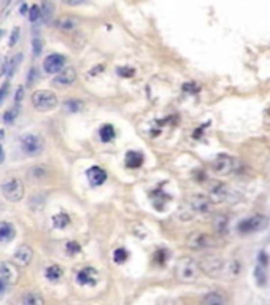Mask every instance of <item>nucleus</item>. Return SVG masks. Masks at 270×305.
I'll return each instance as SVG.
<instances>
[{"label":"nucleus","mask_w":270,"mask_h":305,"mask_svg":"<svg viewBox=\"0 0 270 305\" xmlns=\"http://www.w3.org/2000/svg\"><path fill=\"white\" fill-rule=\"evenodd\" d=\"M173 275L180 283H194L200 275V264L192 257L185 256L177 262Z\"/></svg>","instance_id":"nucleus-1"},{"label":"nucleus","mask_w":270,"mask_h":305,"mask_svg":"<svg viewBox=\"0 0 270 305\" xmlns=\"http://www.w3.org/2000/svg\"><path fill=\"white\" fill-rule=\"evenodd\" d=\"M208 193H210L213 202H222V203H237L240 202L242 195L235 191L234 188H231L226 183L221 181H213L210 186H208Z\"/></svg>","instance_id":"nucleus-2"},{"label":"nucleus","mask_w":270,"mask_h":305,"mask_svg":"<svg viewBox=\"0 0 270 305\" xmlns=\"http://www.w3.org/2000/svg\"><path fill=\"white\" fill-rule=\"evenodd\" d=\"M0 191H2L3 197L8 202H19L24 197V185L16 177L5 180L2 183V186H0Z\"/></svg>","instance_id":"nucleus-3"},{"label":"nucleus","mask_w":270,"mask_h":305,"mask_svg":"<svg viewBox=\"0 0 270 305\" xmlns=\"http://www.w3.org/2000/svg\"><path fill=\"white\" fill-rule=\"evenodd\" d=\"M32 104L38 111H51L57 107V96L51 91H37L32 96Z\"/></svg>","instance_id":"nucleus-4"},{"label":"nucleus","mask_w":270,"mask_h":305,"mask_svg":"<svg viewBox=\"0 0 270 305\" xmlns=\"http://www.w3.org/2000/svg\"><path fill=\"white\" fill-rule=\"evenodd\" d=\"M266 224H267V218L264 215H251L239 222L237 230H239V234L248 235L253 232H258V230H261Z\"/></svg>","instance_id":"nucleus-5"},{"label":"nucleus","mask_w":270,"mask_h":305,"mask_svg":"<svg viewBox=\"0 0 270 305\" xmlns=\"http://www.w3.org/2000/svg\"><path fill=\"white\" fill-rule=\"evenodd\" d=\"M188 207L195 215H210L213 212V199L202 194H194L192 197H189Z\"/></svg>","instance_id":"nucleus-6"},{"label":"nucleus","mask_w":270,"mask_h":305,"mask_svg":"<svg viewBox=\"0 0 270 305\" xmlns=\"http://www.w3.org/2000/svg\"><path fill=\"white\" fill-rule=\"evenodd\" d=\"M21 148L27 156H38L43 151V140L35 134H27L21 139Z\"/></svg>","instance_id":"nucleus-7"},{"label":"nucleus","mask_w":270,"mask_h":305,"mask_svg":"<svg viewBox=\"0 0 270 305\" xmlns=\"http://www.w3.org/2000/svg\"><path fill=\"white\" fill-rule=\"evenodd\" d=\"M186 245L188 248L191 250H205V248H212L216 245L215 239L210 235V234H205V232H195L192 235L188 237L186 240Z\"/></svg>","instance_id":"nucleus-8"},{"label":"nucleus","mask_w":270,"mask_h":305,"mask_svg":"<svg viewBox=\"0 0 270 305\" xmlns=\"http://www.w3.org/2000/svg\"><path fill=\"white\" fill-rule=\"evenodd\" d=\"M212 170L213 173L216 175H229L232 170H234V159L231 158V156H227V154H219V156H216V158L212 161Z\"/></svg>","instance_id":"nucleus-9"},{"label":"nucleus","mask_w":270,"mask_h":305,"mask_svg":"<svg viewBox=\"0 0 270 305\" xmlns=\"http://www.w3.org/2000/svg\"><path fill=\"white\" fill-rule=\"evenodd\" d=\"M43 69L46 73H50V75H57L60 70L65 69V56L57 54V53L50 54V56L45 59Z\"/></svg>","instance_id":"nucleus-10"},{"label":"nucleus","mask_w":270,"mask_h":305,"mask_svg":"<svg viewBox=\"0 0 270 305\" xmlns=\"http://www.w3.org/2000/svg\"><path fill=\"white\" fill-rule=\"evenodd\" d=\"M75 81H77V70L73 69V67H65L64 70H60L57 73V77L54 78L53 83L60 87H67V86H72Z\"/></svg>","instance_id":"nucleus-11"},{"label":"nucleus","mask_w":270,"mask_h":305,"mask_svg":"<svg viewBox=\"0 0 270 305\" xmlns=\"http://www.w3.org/2000/svg\"><path fill=\"white\" fill-rule=\"evenodd\" d=\"M99 280V274L97 270L94 267H83L80 270V272L77 274V281L80 284H83V286H94V284L97 283Z\"/></svg>","instance_id":"nucleus-12"},{"label":"nucleus","mask_w":270,"mask_h":305,"mask_svg":"<svg viewBox=\"0 0 270 305\" xmlns=\"http://www.w3.org/2000/svg\"><path fill=\"white\" fill-rule=\"evenodd\" d=\"M16 266L15 264H11V262H2L0 264V277H3V278L10 284H16L18 280H19V275H21L19 274V267H16Z\"/></svg>","instance_id":"nucleus-13"},{"label":"nucleus","mask_w":270,"mask_h":305,"mask_svg":"<svg viewBox=\"0 0 270 305\" xmlns=\"http://www.w3.org/2000/svg\"><path fill=\"white\" fill-rule=\"evenodd\" d=\"M32 257H33V251H32V248L29 245H21L15 251V254H13V259H15V262L18 264L19 267L29 266Z\"/></svg>","instance_id":"nucleus-14"},{"label":"nucleus","mask_w":270,"mask_h":305,"mask_svg":"<svg viewBox=\"0 0 270 305\" xmlns=\"http://www.w3.org/2000/svg\"><path fill=\"white\" fill-rule=\"evenodd\" d=\"M86 175H87V180H89V183L92 186H100L107 181V172L104 170L102 167L94 166L91 168H87Z\"/></svg>","instance_id":"nucleus-15"},{"label":"nucleus","mask_w":270,"mask_h":305,"mask_svg":"<svg viewBox=\"0 0 270 305\" xmlns=\"http://www.w3.org/2000/svg\"><path fill=\"white\" fill-rule=\"evenodd\" d=\"M227 302V297L221 291H212L207 296L202 297V304L205 305H224Z\"/></svg>","instance_id":"nucleus-16"},{"label":"nucleus","mask_w":270,"mask_h":305,"mask_svg":"<svg viewBox=\"0 0 270 305\" xmlns=\"http://www.w3.org/2000/svg\"><path fill=\"white\" fill-rule=\"evenodd\" d=\"M15 226L11 224V222H0V243H6V242H11L15 239Z\"/></svg>","instance_id":"nucleus-17"},{"label":"nucleus","mask_w":270,"mask_h":305,"mask_svg":"<svg viewBox=\"0 0 270 305\" xmlns=\"http://www.w3.org/2000/svg\"><path fill=\"white\" fill-rule=\"evenodd\" d=\"M143 154L138 153V151H127L126 154V166L131 167V168H138L143 166Z\"/></svg>","instance_id":"nucleus-18"},{"label":"nucleus","mask_w":270,"mask_h":305,"mask_svg":"<svg viewBox=\"0 0 270 305\" xmlns=\"http://www.w3.org/2000/svg\"><path fill=\"white\" fill-rule=\"evenodd\" d=\"M56 26H57V29H60L62 32H73L78 27V21L72 16H62V18H59Z\"/></svg>","instance_id":"nucleus-19"},{"label":"nucleus","mask_w":270,"mask_h":305,"mask_svg":"<svg viewBox=\"0 0 270 305\" xmlns=\"http://www.w3.org/2000/svg\"><path fill=\"white\" fill-rule=\"evenodd\" d=\"M45 275H46V278H48L50 281L56 283V281H59L60 278H62L64 270H62V267H60V266H50L48 269H46Z\"/></svg>","instance_id":"nucleus-20"},{"label":"nucleus","mask_w":270,"mask_h":305,"mask_svg":"<svg viewBox=\"0 0 270 305\" xmlns=\"http://www.w3.org/2000/svg\"><path fill=\"white\" fill-rule=\"evenodd\" d=\"M53 15H54V5L51 3V0H43V3H42V19H43V23L50 24L51 19H53Z\"/></svg>","instance_id":"nucleus-21"},{"label":"nucleus","mask_w":270,"mask_h":305,"mask_svg":"<svg viewBox=\"0 0 270 305\" xmlns=\"http://www.w3.org/2000/svg\"><path fill=\"white\" fill-rule=\"evenodd\" d=\"M99 135H100V140L105 141V143H108V141H111L114 139L116 131H114V127L111 124H104L102 127H100Z\"/></svg>","instance_id":"nucleus-22"},{"label":"nucleus","mask_w":270,"mask_h":305,"mask_svg":"<svg viewBox=\"0 0 270 305\" xmlns=\"http://www.w3.org/2000/svg\"><path fill=\"white\" fill-rule=\"evenodd\" d=\"M70 224V216L67 213H57L53 216V226L56 229H65Z\"/></svg>","instance_id":"nucleus-23"},{"label":"nucleus","mask_w":270,"mask_h":305,"mask_svg":"<svg viewBox=\"0 0 270 305\" xmlns=\"http://www.w3.org/2000/svg\"><path fill=\"white\" fill-rule=\"evenodd\" d=\"M21 60H23V53H18L16 56H13L10 59L8 65H6V77L11 78L13 75H15V72H16L18 65H19V62H21Z\"/></svg>","instance_id":"nucleus-24"},{"label":"nucleus","mask_w":270,"mask_h":305,"mask_svg":"<svg viewBox=\"0 0 270 305\" xmlns=\"http://www.w3.org/2000/svg\"><path fill=\"white\" fill-rule=\"evenodd\" d=\"M213 227L218 234H226L227 230V216L226 215H218L213 220Z\"/></svg>","instance_id":"nucleus-25"},{"label":"nucleus","mask_w":270,"mask_h":305,"mask_svg":"<svg viewBox=\"0 0 270 305\" xmlns=\"http://www.w3.org/2000/svg\"><path fill=\"white\" fill-rule=\"evenodd\" d=\"M23 302L26 304V305H35V304H43L45 302V299L42 296H38L37 293H29V294H26L24 296V299H23Z\"/></svg>","instance_id":"nucleus-26"},{"label":"nucleus","mask_w":270,"mask_h":305,"mask_svg":"<svg viewBox=\"0 0 270 305\" xmlns=\"http://www.w3.org/2000/svg\"><path fill=\"white\" fill-rule=\"evenodd\" d=\"M42 18V8L38 5H33L29 8V21L30 23H37L38 19Z\"/></svg>","instance_id":"nucleus-27"},{"label":"nucleus","mask_w":270,"mask_h":305,"mask_svg":"<svg viewBox=\"0 0 270 305\" xmlns=\"http://www.w3.org/2000/svg\"><path fill=\"white\" fill-rule=\"evenodd\" d=\"M29 175L32 177V180L33 178H35V180H43V178H46V170L42 166H37V167H33L32 170L29 172Z\"/></svg>","instance_id":"nucleus-28"},{"label":"nucleus","mask_w":270,"mask_h":305,"mask_svg":"<svg viewBox=\"0 0 270 305\" xmlns=\"http://www.w3.org/2000/svg\"><path fill=\"white\" fill-rule=\"evenodd\" d=\"M42 51H43V42H42V38L35 37V38L32 40V53H33V56L38 57L40 54H42Z\"/></svg>","instance_id":"nucleus-29"},{"label":"nucleus","mask_w":270,"mask_h":305,"mask_svg":"<svg viewBox=\"0 0 270 305\" xmlns=\"http://www.w3.org/2000/svg\"><path fill=\"white\" fill-rule=\"evenodd\" d=\"M127 257H129V254H127V251L124 248H118L116 251H114V254H113V259H114V262H118V264H123Z\"/></svg>","instance_id":"nucleus-30"},{"label":"nucleus","mask_w":270,"mask_h":305,"mask_svg":"<svg viewBox=\"0 0 270 305\" xmlns=\"http://www.w3.org/2000/svg\"><path fill=\"white\" fill-rule=\"evenodd\" d=\"M18 113H19V105L16 104V105H15V108H11L10 111H6V113H5L3 121H5V123H8V124H10V123H13V121L16 119Z\"/></svg>","instance_id":"nucleus-31"},{"label":"nucleus","mask_w":270,"mask_h":305,"mask_svg":"<svg viewBox=\"0 0 270 305\" xmlns=\"http://www.w3.org/2000/svg\"><path fill=\"white\" fill-rule=\"evenodd\" d=\"M65 250H67V253H69L70 256H73V254H78L81 248H80V245H78L77 242H69V243H67Z\"/></svg>","instance_id":"nucleus-32"},{"label":"nucleus","mask_w":270,"mask_h":305,"mask_svg":"<svg viewBox=\"0 0 270 305\" xmlns=\"http://www.w3.org/2000/svg\"><path fill=\"white\" fill-rule=\"evenodd\" d=\"M67 110H70V111H78L80 108H81V100H67Z\"/></svg>","instance_id":"nucleus-33"},{"label":"nucleus","mask_w":270,"mask_h":305,"mask_svg":"<svg viewBox=\"0 0 270 305\" xmlns=\"http://www.w3.org/2000/svg\"><path fill=\"white\" fill-rule=\"evenodd\" d=\"M8 89H10V83H8V81L0 86V105L3 104V100L6 99V96H8Z\"/></svg>","instance_id":"nucleus-34"},{"label":"nucleus","mask_w":270,"mask_h":305,"mask_svg":"<svg viewBox=\"0 0 270 305\" xmlns=\"http://www.w3.org/2000/svg\"><path fill=\"white\" fill-rule=\"evenodd\" d=\"M18 40H19V29L16 27V29H13V32H11V37H10V42H8L10 48H13V46L18 43Z\"/></svg>","instance_id":"nucleus-35"},{"label":"nucleus","mask_w":270,"mask_h":305,"mask_svg":"<svg viewBox=\"0 0 270 305\" xmlns=\"http://www.w3.org/2000/svg\"><path fill=\"white\" fill-rule=\"evenodd\" d=\"M35 80H37V69H35V67H32V69L29 70V77H27V84L32 86V83Z\"/></svg>","instance_id":"nucleus-36"},{"label":"nucleus","mask_w":270,"mask_h":305,"mask_svg":"<svg viewBox=\"0 0 270 305\" xmlns=\"http://www.w3.org/2000/svg\"><path fill=\"white\" fill-rule=\"evenodd\" d=\"M8 281H6L3 277H0V297H2L3 294H5V291H6V288H8Z\"/></svg>","instance_id":"nucleus-37"},{"label":"nucleus","mask_w":270,"mask_h":305,"mask_svg":"<svg viewBox=\"0 0 270 305\" xmlns=\"http://www.w3.org/2000/svg\"><path fill=\"white\" fill-rule=\"evenodd\" d=\"M62 2L67 6H80V5H83L86 0H62Z\"/></svg>","instance_id":"nucleus-38"},{"label":"nucleus","mask_w":270,"mask_h":305,"mask_svg":"<svg viewBox=\"0 0 270 305\" xmlns=\"http://www.w3.org/2000/svg\"><path fill=\"white\" fill-rule=\"evenodd\" d=\"M24 99V89L23 87H18V91H16V96H15V104H21V100Z\"/></svg>","instance_id":"nucleus-39"},{"label":"nucleus","mask_w":270,"mask_h":305,"mask_svg":"<svg viewBox=\"0 0 270 305\" xmlns=\"http://www.w3.org/2000/svg\"><path fill=\"white\" fill-rule=\"evenodd\" d=\"M19 11H21V15H29V6H27L26 3H23L21 8H19Z\"/></svg>","instance_id":"nucleus-40"},{"label":"nucleus","mask_w":270,"mask_h":305,"mask_svg":"<svg viewBox=\"0 0 270 305\" xmlns=\"http://www.w3.org/2000/svg\"><path fill=\"white\" fill-rule=\"evenodd\" d=\"M3 159H5V153H3L2 145H0V164H2V162H3Z\"/></svg>","instance_id":"nucleus-41"},{"label":"nucleus","mask_w":270,"mask_h":305,"mask_svg":"<svg viewBox=\"0 0 270 305\" xmlns=\"http://www.w3.org/2000/svg\"><path fill=\"white\" fill-rule=\"evenodd\" d=\"M10 2V0H0V6H3V5H6V3H8Z\"/></svg>","instance_id":"nucleus-42"},{"label":"nucleus","mask_w":270,"mask_h":305,"mask_svg":"<svg viewBox=\"0 0 270 305\" xmlns=\"http://www.w3.org/2000/svg\"><path fill=\"white\" fill-rule=\"evenodd\" d=\"M3 35H5V30H3V29H0V40H2Z\"/></svg>","instance_id":"nucleus-43"}]
</instances>
